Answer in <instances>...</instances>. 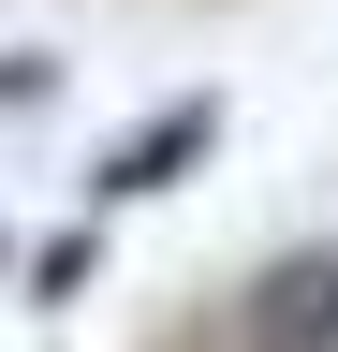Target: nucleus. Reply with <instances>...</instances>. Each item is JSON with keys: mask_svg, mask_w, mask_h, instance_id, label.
I'll return each mask as SVG.
<instances>
[{"mask_svg": "<svg viewBox=\"0 0 338 352\" xmlns=\"http://www.w3.org/2000/svg\"><path fill=\"white\" fill-rule=\"evenodd\" d=\"M206 147H221V88H177V103H147V118L89 162V191H103V206H147V191H177Z\"/></svg>", "mask_w": 338, "mask_h": 352, "instance_id": "nucleus-2", "label": "nucleus"}, {"mask_svg": "<svg viewBox=\"0 0 338 352\" xmlns=\"http://www.w3.org/2000/svg\"><path fill=\"white\" fill-rule=\"evenodd\" d=\"M221 338H235V352H338V235H324V250H279L265 279L235 294Z\"/></svg>", "mask_w": 338, "mask_h": 352, "instance_id": "nucleus-1", "label": "nucleus"}]
</instances>
